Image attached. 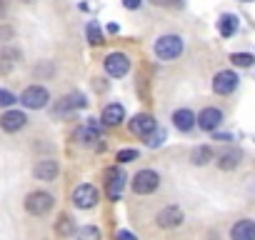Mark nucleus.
Here are the masks:
<instances>
[{
	"label": "nucleus",
	"mask_w": 255,
	"mask_h": 240,
	"mask_svg": "<svg viewBox=\"0 0 255 240\" xmlns=\"http://www.w3.org/2000/svg\"><path fill=\"white\" fill-rule=\"evenodd\" d=\"M253 60H255V55H250V53H233V55H230V63H233L235 68H250Z\"/></svg>",
	"instance_id": "26"
},
{
	"label": "nucleus",
	"mask_w": 255,
	"mask_h": 240,
	"mask_svg": "<svg viewBox=\"0 0 255 240\" xmlns=\"http://www.w3.org/2000/svg\"><path fill=\"white\" fill-rule=\"evenodd\" d=\"M183 220H185V215H183V210H180L178 205H165V208L155 215V223H158V228H163V230L180 228Z\"/></svg>",
	"instance_id": "10"
},
{
	"label": "nucleus",
	"mask_w": 255,
	"mask_h": 240,
	"mask_svg": "<svg viewBox=\"0 0 255 240\" xmlns=\"http://www.w3.org/2000/svg\"><path fill=\"white\" fill-rule=\"evenodd\" d=\"M215 135V140H220V143H230L233 140V135H228V133H213Z\"/></svg>",
	"instance_id": "34"
},
{
	"label": "nucleus",
	"mask_w": 255,
	"mask_h": 240,
	"mask_svg": "<svg viewBox=\"0 0 255 240\" xmlns=\"http://www.w3.org/2000/svg\"><path fill=\"white\" fill-rule=\"evenodd\" d=\"M238 83H240V78H238L235 70H218L215 78H213V90L218 95H230L238 88Z\"/></svg>",
	"instance_id": "11"
},
{
	"label": "nucleus",
	"mask_w": 255,
	"mask_h": 240,
	"mask_svg": "<svg viewBox=\"0 0 255 240\" xmlns=\"http://www.w3.org/2000/svg\"><path fill=\"white\" fill-rule=\"evenodd\" d=\"M18 103H23V108H28V110H43L50 103V93L45 85H28L20 93Z\"/></svg>",
	"instance_id": "3"
},
{
	"label": "nucleus",
	"mask_w": 255,
	"mask_h": 240,
	"mask_svg": "<svg viewBox=\"0 0 255 240\" xmlns=\"http://www.w3.org/2000/svg\"><path fill=\"white\" fill-rule=\"evenodd\" d=\"M75 240H100V230L95 225H83L75 230Z\"/></svg>",
	"instance_id": "25"
},
{
	"label": "nucleus",
	"mask_w": 255,
	"mask_h": 240,
	"mask_svg": "<svg viewBox=\"0 0 255 240\" xmlns=\"http://www.w3.org/2000/svg\"><path fill=\"white\" fill-rule=\"evenodd\" d=\"M240 160H243V153L230 148V150H225V153H220V155H218L215 165H218L223 173H230V170H235V168L240 165Z\"/></svg>",
	"instance_id": "18"
},
{
	"label": "nucleus",
	"mask_w": 255,
	"mask_h": 240,
	"mask_svg": "<svg viewBox=\"0 0 255 240\" xmlns=\"http://www.w3.org/2000/svg\"><path fill=\"white\" fill-rule=\"evenodd\" d=\"M128 128H130V133L133 135H138V138H150L155 130H158V123H155V118L153 115H148V113H138L130 123H128Z\"/></svg>",
	"instance_id": "9"
},
{
	"label": "nucleus",
	"mask_w": 255,
	"mask_h": 240,
	"mask_svg": "<svg viewBox=\"0 0 255 240\" xmlns=\"http://www.w3.org/2000/svg\"><path fill=\"white\" fill-rule=\"evenodd\" d=\"M103 68L110 78H125L128 70H130V58L125 53H108L103 60Z\"/></svg>",
	"instance_id": "7"
},
{
	"label": "nucleus",
	"mask_w": 255,
	"mask_h": 240,
	"mask_svg": "<svg viewBox=\"0 0 255 240\" xmlns=\"http://www.w3.org/2000/svg\"><path fill=\"white\" fill-rule=\"evenodd\" d=\"M153 5H160V8H168V5H175L178 0H150Z\"/></svg>",
	"instance_id": "33"
},
{
	"label": "nucleus",
	"mask_w": 255,
	"mask_h": 240,
	"mask_svg": "<svg viewBox=\"0 0 255 240\" xmlns=\"http://www.w3.org/2000/svg\"><path fill=\"white\" fill-rule=\"evenodd\" d=\"M170 120H173V125H175L180 133H190V130L195 128V113H193L190 108H178Z\"/></svg>",
	"instance_id": "15"
},
{
	"label": "nucleus",
	"mask_w": 255,
	"mask_h": 240,
	"mask_svg": "<svg viewBox=\"0 0 255 240\" xmlns=\"http://www.w3.org/2000/svg\"><path fill=\"white\" fill-rule=\"evenodd\" d=\"M18 103L15 93H10L8 88H0V108H13Z\"/></svg>",
	"instance_id": "28"
},
{
	"label": "nucleus",
	"mask_w": 255,
	"mask_h": 240,
	"mask_svg": "<svg viewBox=\"0 0 255 240\" xmlns=\"http://www.w3.org/2000/svg\"><path fill=\"white\" fill-rule=\"evenodd\" d=\"M153 53H155L158 60L170 63V60H175L183 53V38L180 35H160L155 40V45H153Z\"/></svg>",
	"instance_id": "1"
},
{
	"label": "nucleus",
	"mask_w": 255,
	"mask_h": 240,
	"mask_svg": "<svg viewBox=\"0 0 255 240\" xmlns=\"http://www.w3.org/2000/svg\"><path fill=\"white\" fill-rule=\"evenodd\" d=\"M218 30H220L223 38H233L235 30H238V15H233V13L220 15V20H218Z\"/></svg>",
	"instance_id": "21"
},
{
	"label": "nucleus",
	"mask_w": 255,
	"mask_h": 240,
	"mask_svg": "<svg viewBox=\"0 0 255 240\" xmlns=\"http://www.w3.org/2000/svg\"><path fill=\"white\" fill-rule=\"evenodd\" d=\"M55 205V198L48 193V190H33L25 195V210L35 218H45Z\"/></svg>",
	"instance_id": "2"
},
{
	"label": "nucleus",
	"mask_w": 255,
	"mask_h": 240,
	"mask_svg": "<svg viewBox=\"0 0 255 240\" xmlns=\"http://www.w3.org/2000/svg\"><path fill=\"white\" fill-rule=\"evenodd\" d=\"M130 188H133L135 195H150V193H155L160 188V175L155 170H150V168H143V170H138L133 175Z\"/></svg>",
	"instance_id": "4"
},
{
	"label": "nucleus",
	"mask_w": 255,
	"mask_h": 240,
	"mask_svg": "<svg viewBox=\"0 0 255 240\" xmlns=\"http://www.w3.org/2000/svg\"><path fill=\"white\" fill-rule=\"evenodd\" d=\"M85 35H88V43H90V45H100V43H105L103 30H100V25H98V23H88Z\"/></svg>",
	"instance_id": "24"
},
{
	"label": "nucleus",
	"mask_w": 255,
	"mask_h": 240,
	"mask_svg": "<svg viewBox=\"0 0 255 240\" xmlns=\"http://www.w3.org/2000/svg\"><path fill=\"white\" fill-rule=\"evenodd\" d=\"M230 240H255V220L243 218L230 228Z\"/></svg>",
	"instance_id": "16"
},
{
	"label": "nucleus",
	"mask_w": 255,
	"mask_h": 240,
	"mask_svg": "<svg viewBox=\"0 0 255 240\" xmlns=\"http://www.w3.org/2000/svg\"><path fill=\"white\" fill-rule=\"evenodd\" d=\"M195 125H198L200 130H205V133H215V130L223 125V110H220V108H213V105L203 108V110L195 115Z\"/></svg>",
	"instance_id": "6"
},
{
	"label": "nucleus",
	"mask_w": 255,
	"mask_h": 240,
	"mask_svg": "<svg viewBox=\"0 0 255 240\" xmlns=\"http://www.w3.org/2000/svg\"><path fill=\"white\" fill-rule=\"evenodd\" d=\"M55 233H58L60 238H70V235H75V220L68 218V215H60V220L55 223Z\"/></svg>",
	"instance_id": "23"
},
{
	"label": "nucleus",
	"mask_w": 255,
	"mask_h": 240,
	"mask_svg": "<svg viewBox=\"0 0 255 240\" xmlns=\"http://www.w3.org/2000/svg\"><path fill=\"white\" fill-rule=\"evenodd\" d=\"M163 140H165V133L158 128V130L148 138V145H150V148H160V145H163Z\"/></svg>",
	"instance_id": "29"
},
{
	"label": "nucleus",
	"mask_w": 255,
	"mask_h": 240,
	"mask_svg": "<svg viewBox=\"0 0 255 240\" xmlns=\"http://www.w3.org/2000/svg\"><path fill=\"white\" fill-rule=\"evenodd\" d=\"M98 140H100V133H98V130H93V128H88V125H80V128L75 130V143H78V145L93 148Z\"/></svg>",
	"instance_id": "20"
},
{
	"label": "nucleus",
	"mask_w": 255,
	"mask_h": 240,
	"mask_svg": "<svg viewBox=\"0 0 255 240\" xmlns=\"http://www.w3.org/2000/svg\"><path fill=\"white\" fill-rule=\"evenodd\" d=\"M100 120H103V125H108V128H118L123 120H125V108L120 103H110V105L103 108Z\"/></svg>",
	"instance_id": "14"
},
{
	"label": "nucleus",
	"mask_w": 255,
	"mask_h": 240,
	"mask_svg": "<svg viewBox=\"0 0 255 240\" xmlns=\"http://www.w3.org/2000/svg\"><path fill=\"white\" fill-rule=\"evenodd\" d=\"M8 40H13V28L0 25V43H8Z\"/></svg>",
	"instance_id": "30"
},
{
	"label": "nucleus",
	"mask_w": 255,
	"mask_h": 240,
	"mask_svg": "<svg viewBox=\"0 0 255 240\" xmlns=\"http://www.w3.org/2000/svg\"><path fill=\"white\" fill-rule=\"evenodd\" d=\"M98 200H100V193L93 183H83L73 190V205L78 210H90V208L98 205Z\"/></svg>",
	"instance_id": "5"
},
{
	"label": "nucleus",
	"mask_w": 255,
	"mask_h": 240,
	"mask_svg": "<svg viewBox=\"0 0 255 240\" xmlns=\"http://www.w3.org/2000/svg\"><path fill=\"white\" fill-rule=\"evenodd\" d=\"M210 160H215L213 148H208V145H198V148H193V153H190V163H193V165H208Z\"/></svg>",
	"instance_id": "22"
},
{
	"label": "nucleus",
	"mask_w": 255,
	"mask_h": 240,
	"mask_svg": "<svg viewBox=\"0 0 255 240\" xmlns=\"http://www.w3.org/2000/svg\"><path fill=\"white\" fill-rule=\"evenodd\" d=\"M115 240H138V238H135L130 230H118V233H115Z\"/></svg>",
	"instance_id": "31"
},
{
	"label": "nucleus",
	"mask_w": 255,
	"mask_h": 240,
	"mask_svg": "<svg viewBox=\"0 0 255 240\" xmlns=\"http://www.w3.org/2000/svg\"><path fill=\"white\" fill-rule=\"evenodd\" d=\"M58 173H60V165H58V160H53V158L38 160L35 168H33V175H35V180H40V183H53V180L58 178Z\"/></svg>",
	"instance_id": "12"
},
{
	"label": "nucleus",
	"mask_w": 255,
	"mask_h": 240,
	"mask_svg": "<svg viewBox=\"0 0 255 240\" xmlns=\"http://www.w3.org/2000/svg\"><path fill=\"white\" fill-rule=\"evenodd\" d=\"M138 150H133V148H125V150H118L115 153V160L120 163V165H125V163H133V160H138Z\"/></svg>",
	"instance_id": "27"
},
{
	"label": "nucleus",
	"mask_w": 255,
	"mask_h": 240,
	"mask_svg": "<svg viewBox=\"0 0 255 240\" xmlns=\"http://www.w3.org/2000/svg\"><path fill=\"white\" fill-rule=\"evenodd\" d=\"M18 60H20V50H18V48H13V45H8V43L0 48V70H3V73H8Z\"/></svg>",
	"instance_id": "19"
},
{
	"label": "nucleus",
	"mask_w": 255,
	"mask_h": 240,
	"mask_svg": "<svg viewBox=\"0 0 255 240\" xmlns=\"http://www.w3.org/2000/svg\"><path fill=\"white\" fill-rule=\"evenodd\" d=\"M85 105H88V98L83 93H70L55 105V113H70V110H78V108H85Z\"/></svg>",
	"instance_id": "17"
},
{
	"label": "nucleus",
	"mask_w": 255,
	"mask_h": 240,
	"mask_svg": "<svg viewBox=\"0 0 255 240\" xmlns=\"http://www.w3.org/2000/svg\"><path fill=\"white\" fill-rule=\"evenodd\" d=\"M25 125H28V115L23 110L8 108L3 115H0V130L3 133H20Z\"/></svg>",
	"instance_id": "8"
},
{
	"label": "nucleus",
	"mask_w": 255,
	"mask_h": 240,
	"mask_svg": "<svg viewBox=\"0 0 255 240\" xmlns=\"http://www.w3.org/2000/svg\"><path fill=\"white\" fill-rule=\"evenodd\" d=\"M105 178H108V198L115 203L120 200V193H123V185H125V175L120 168H108L105 170Z\"/></svg>",
	"instance_id": "13"
},
{
	"label": "nucleus",
	"mask_w": 255,
	"mask_h": 240,
	"mask_svg": "<svg viewBox=\"0 0 255 240\" xmlns=\"http://www.w3.org/2000/svg\"><path fill=\"white\" fill-rule=\"evenodd\" d=\"M143 5V0H123V8H128V10H138Z\"/></svg>",
	"instance_id": "32"
}]
</instances>
